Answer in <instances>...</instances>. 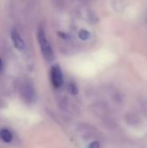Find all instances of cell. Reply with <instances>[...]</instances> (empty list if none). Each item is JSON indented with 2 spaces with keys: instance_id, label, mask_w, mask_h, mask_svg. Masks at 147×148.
<instances>
[{
  "instance_id": "6da1fadb",
  "label": "cell",
  "mask_w": 147,
  "mask_h": 148,
  "mask_svg": "<svg viewBox=\"0 0 147 148\" xmlns=\"http://www.w3.org/2000/svg\"><path fill=\"white\" fill-rule=\"evenodd\" d=\"M37 40L41 49V52L42 56L47 62H52L55 58L54 51L51 47L49 41L47 38L46 32L43 27L40 26L37 30Z\"/></svg>"
},
{
  "instance_id": "7a4b0ae2",
  "label": "cell",
  "mask_w": 147,
  "mask_h": 148,
  "mask_svg": "<svg viewBox=\"0 0 147 148\" xmlns=\"http://www.w3.org/2000/svg\"><path fill=\"white\" fill-rule=\"evenodd\" d=\"M20 95H21L22 100L27 104L34 103L36 101V90H35L33 85L30 84L29 82H24L21 86Z\"/></svg>"
},
{
  "instance_id": "3957f363",
  "label": "cell",
  "mask_w": 147,
  "mask_h": 148,
  "mask_svg": "<svg viewBox=\"0 0 147 148\" xmlns=\"http://www.w3.org/2000/svg\"><path fill=\"white\" fill-rule=\"evenodd\" d=\"M50 81L52 85L58 88H61L63 84V75L59 65L55 64L51 67L50 69Z\"/></svg>"
},
{
  "instance_id": "277c9868",
  "label": "cell",
  "mask_w": 147,
  "mask_h": 148,
  "mask_svg": "<svg viewBox=\"0 0 147 148\" xmlns=\"http://www.w3.org/2000/svg\"><path fill=\"white\" fill-rule=\"evenodd\" d=\"M10 37H11V41L13 42V45L15 46V48L18 50H23L25 48V43L23 39L22 38V36H20V33L16 29H13L11 30L10 33Z\"/></svg>"
},
{
  "instance_id": "5b68a950",
  "label": "cell",
  "mask_w": 147,
  "mask_h": 148,
  "mask_svg": "<svg viewBox=\"0 0 147 148\" xmlns=\"http://www.w3.org/2000/svg\"><path fill=\"white\" fill-rule=\"evenodd\" d=\"M0 139L5 143H10L12 141L13 136L10 130H8L6 128H3L0 130Z\"/></svg>"
},
{
  "instance_id": "8992f818",
  "label": "cell",
  "mask_w": 147,
  "mask_h": 148,
  "mask_svg": "<svg viewBox=\"0 0 147 148\" xmlns=\"http://www.w3.org/2000/svg\"><path fill=\"white\" fill-rule=\"evenodd\" d=\"M78 36H79V38H80L81 40H82V41H87V40H88V39L90 38V33H89V31H88L87 29H81V30L78 32Z\"/></svg>"
},
{
  "instance_id": "52a82bcc",
  "label": "cell",
  "mask_w": 147,
  "mask_h": 148,
  "mask_svg": "<svg viewBox=\"0 0 147 148\" xmlns=\"http://www.w3.org/2000/svg\"><path fill=\"white\" fill-rule=\"evenodd\" d=\"M68 91L70 94L75 95L78 94L79 90H78V88H77V85L75 83V82H70L69 85H68Z\"/></svg>"
},
{
  "instance_id": "ba28073f",
  "label": "cell",
  "mask_w": 147,
  "mask_h": 148,
  "mask_svg": "<svg viewBox=\"0 0 147 148\" xmlns=\"http://www.w3.org/2000/svg\"><path fill=\"white\" fill-rule=\"evenodd\" d=\"M88 148H101V145L99 141H93L89 144Z\"/></svg>"
},
{
  "instance_id": "9c48e42d",
  "label": "cell",
  "mask_w": 147,
  "mask_h": 148,
  "mask_svg": "<svg viewBox=\"0 0 147 148\" xmlns=\"http://www.w3.org/2000/svg\"><path fill=\"white\" fill-rule=\"evenodd\" d=\"M1 66H2V61H1V59H0V69H1Z\"/></svg>"
}]
</instances>
